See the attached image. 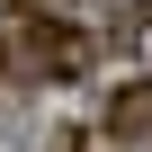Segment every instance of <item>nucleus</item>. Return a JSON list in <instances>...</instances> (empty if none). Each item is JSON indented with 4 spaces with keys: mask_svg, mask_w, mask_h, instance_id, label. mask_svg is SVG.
I'll use <instances>...</instances> for the list:
<instances>
[{
    "mask_svg": "<svg viewBox=\"0 0 152 152\" xmlns=\"http://www.w3.org/2000/svg\"><path fill=\"white\" fill-rule=\"evenodd\" d=\"M9 63L27 81H81L90 72V36L72 18H54V9H18L9 18Z\"/></svg>",
    "mask_w": 152,
    "mask_h": 152,
    "instance_id": "nucleus-1",
    "label": "nucleus"
},
{
    "mask_svg": "<svg viewBox=\"0 0 152 152\" xmlns=\"http://www.w3.org/2000/svg\"><path fill=\"white\" fill-rule=\"evenodd\" d=\"M0 81H9V27H0Z\"/></svg>",
    "mask_w": 152,
    "mask_h": 152,
    "instance_id": "nucleus-3",
    "label": "nucleus"
},
{
    "mask_svg": "<svg viewBox=\"0 0 152 152\" xmlns=\"http://www.w3.org/2000/svg\"><path fill=\"white\" fill-rule=\"evenodd\" d=\"M107 143L116 152H152V81H134V90L107 99Z\"/></svg>",
    "mask_w": 152,
    "mask_h": 152,
    "instance_id": "nucleus-2",
    "label": "nucleus"
},
{
    "mask_svg": "<svg viewBox=\"0 0 152 152\" xmlns=\"http://www.w3.org/2000/svg\"><path fill=\"white\" fill-rule=\"evenodd\" d=\"M45 9H63V0H45ZM81 9H90V0H81Z\"/></svg>",
    "mask_w": 152,
    "mask_h": 152,
    "instance_id": "nucleus-4",
    "label": "nucleus"
}]
</instances>
